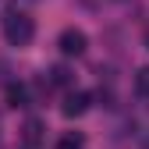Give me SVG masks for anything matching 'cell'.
<instances>
[{
  "instance_id": "6da1fadb",
  "label": "cell",
  "mask_w": 149,
  "mask_h": 149,
  "mask_svg": "<svg viewBox=\"0 0 149 149\" xmlns=\"http://www.w3.org/2000/svg\"><path fill=\"white\" fill-rule=\"evenodd\" d=\"M32 36H36V22H32L29 14H22V11L4 14V39L11 46H29Z\"/></svg>"
},
{
  "instance_id": "7a4b0ae2",
  "label": "cell",
  "mask_w": 149,
  "mask_h": 149,
  "mask_svg": "<svg viewBox=\"0 0 149 149\" xmlns=\"http://www.w3.org/2000/svg\"><path fill=\"white\" fill-rule=\"evenodd\" d=\"M57 46H61L64 57H82L85 46H89V39H85V32H82V29H64V32L57 36Z\"/></svg>"
},
{
  "instance_id": "3957f363",
  "label": "cell",
  "mask_w": 149,
  "mask_h": 149,
  "mask_svg": "<svg viewBox=\"0 0 149 149\" xmlns=\"http://www.w3.org/2000/svg\"><path fill=\"white\" fill-rule=\"evenodd\" d=\"M85 110H89V92H68L64 96V107H61L64 117H82Z\"/></svg>"
},
{
  "instance_id": "277c9868",
  "label": "cell",
  "mask_w": 149,
  "mask_h": 149,
  "mask_svg": "<svg viewBox=\"0 0 149 149\" xmlns=\"http://www.w3.org/2000/svg\"><path fill=\"white\" fill-rule=\"evenodd\" d=\"M7 107H29V89L22 82H11L7 85Z\"/></svg>"
},
{
  "instance_id": "5b68a950",
  "label": "cell",
  "mask_w": 149,
  "mask_h": 149,
  "mask_svg": "<svg viewBox=\"0 0 149 149\" xmlns=\"http://www.w3.org/2000/svg\"><path fill=\"white\" fill-rule=\"evenodd\" d=\"M25 142H29L32 149L43 142V121H36V117H29V121H25Z\"/></svg>"
},
{
  "instance_id": "8992f818",
  "label": "cell",
  "mask_w": 149,
  "mask_h": 149,
  "mask_svg": "<svg viewBox=\"0 0 149 149\" xmlns=\"http://www.w3.org/2000/svg\"><path fill=\"white\" fill-rule=\"evenodd\" d=\"M135 92L142 100H149V68H139L135 71Z\"/></svg>"
},
{
  "instance_id": "52a82bcc",
  "label": "cell",
  "mask_w": 149,
  "mask_h": 149,
  "mask_svg": "<svg viewBox=\"0 0 149 149\" xmlns=\"http://www.w3.org/2000/svg\"><path fill=\"white\" fill-rule=\"evenodd\" d=\"M85 146V139L78 135V132H68V135H61V142H57V149H82Z\"/></svg>"
},
{
  "instance_id": "ba28073f",
  "label": "cell",
  "mask_w": 149,
  "mask_h": 149,
  "mask_svg": "<svg viewBox=\"0 0 149 149\" xmlns=\"http://www.w3.org/2000/svg\"><path fill=\"white\" fill-rule=\"evenodd\" d=\"M50 82H53V85H71V71H68L64 64L50 68Z\"/></svg>"
},
{
  "instance_id": "9c48e42d",
  "label": "cell",
  "mask_w": 149,
  "mask_h": 149,
  "mask_svg": "<svg viewBox=\"0 0 149 149\" xmlns=\"http://www.w3.org/2000/svg\"><path fill=\"white\" fill-rule=\"evenodd\" d=\"M146 43H149V36H146Z\"/></svg>"
}]
</instances>
